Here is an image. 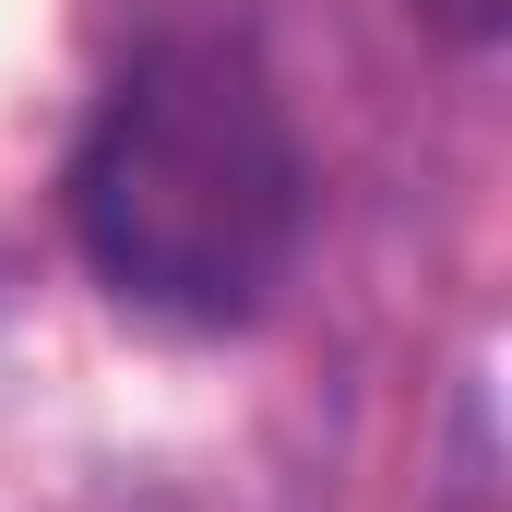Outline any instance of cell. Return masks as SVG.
<instances>
[{
    "mask_svg": "<svg viewBox=\"0 0 512 512\" xmlns=\"http://www.w3.org/2000/svg\"><path fill=\"white\" fill-rule=\"evenodd\" d=\"M417 12H429V24H441L453 48H489V36L512 24V0H417Z\"/></svg>",
    "mask_w": 512,
    "mask_h": 512,
    "instance_id": "obj_2",
    "label": "cell"
},
{
    "mask_svg": "<svg viewBox=\"0 0 512 512\" xmlns=\"http://www.w3.org/2000/svg\"><path fill=\"white\" fill-rule=\"evenodd\" d=\"M72 239L96 286L227 334L274 310L310 239V155L239 36H155L72 143Z\"/></svg>",
    "mask_w": 512,
    "mask_h": 512,
    "instance_id": "obj_1",
    "label": "cell"
}]
</instances>
